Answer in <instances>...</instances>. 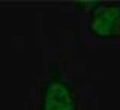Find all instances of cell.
<instances>
[{"label":"cell","instance_id":"cell-1","mask_svg":"<svg viewBox=\"0 0 120 110\" xmlns=\"http://www.w3.org/2000/svg\"><path fill=\"white\" fill-rule=\"evenodd\" d=\"M94 106L90 84L62 51H47L40 70L26 77L24 110H94Z\"/></svg>","mask_w":120,"mask_h":110},{"label":"cell","instance_id":"cell-2","mask_svg":"<svg viewBox=\"0 0 120 110\" xmlns=\"http://www.w3.org/2000/svg\"><path fill=\"white\" fill-rule=\"evenodd\" d=\"M88 35L96 41L120 40V2H93L85 11Z\"/></svg>","mask_w":120,"mask_h":110}]
</instances>
